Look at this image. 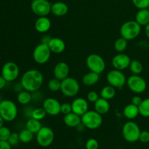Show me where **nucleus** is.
<instances>
[{
  "label": "nucleus",
  "instance_id": "nucleus-1",
  "mask_svg": "<svg viewBox=\"0 0 149 149\" xmlns=\"http://www.w3.org/2000/svg\"><path fill=\"white\" fill-rule=\"evenodd\" d=\"M43 81L44 77L41 71L36 69H30L23 74L20 79V84L23 90L33 93L41 88Z\"/></svg>",
  "mask_w": 149,
  "mask_h": 149
},
{
  "label": "nucleus",
  "instance_id": "nucleus-2",
  "mask_svg": "<svg viewBox=\"0 0 149 149\" xmlns=\"http://www.w3.org/2000/svg\"><path fill=\"white\" fill-rule=\"evenodd\" d=\"M18 113L17 105L10 100H2L0 102V116L4 122H10L16 119Z\"/></svg>",
  "mask_w": 149,
  "mask_h": 149
},
{
  "label": "nucleus",
  "instance_id": "nucleus-3",
  "mask_svg": "<svg viewBox=\"0 0 149 149\" xmlns=\"http://www.w3.org/2000/svg\"><path fill=\"white\" fill-rule=\"evenodd\" d=\"M141 32V26L135 20H128L122 25L120 35L127 41L136 39Z\"/></svg>",
  "mask_w": 149,
  "mask_h": 149
},
{
  "label": "nucleus",
  "instance_id": "nucleus-4",
  "mask_svg": "<svg viewBox=\"0 0 149 149\" xmlns=\"http://www.w3.org/2000/svg\"><path fill=\"white\" fill-rule=\"evenodd\" d=\"M81 123L87 129L97 130L103 124L102 115L97 113L96 111L88 110L81 116Z\"/></svg>",
  "mask_w": 149,
  "mask_h": 149
},
{
  "label": "nucleus",
  "instance_id": "nucleus-5",
  "mask_svg": "<svg viewBox=\"0 0 149 149\" xmlns=\"http://www.w3.org/2000/svg\"><path fill=\"white\" fill-rule=\"evenodd\" d=\"M122 135L124 139L129 143H135L139 141L141 129L136 122L128 121L122 127Z\"/></svg>",
  "mask_w": 149,
  "mask_h": 149
},
{
  "label": "nucleus",
  "instance_id": "nucleus-6",
  "mask_svg": "<svg viewBox=\"0 0 149 149\" xmlns=\"http://www.w3.org/2000/svg\"><path fill=\"white\" fill-rule=\"evenodd\" d=\"M79 90V83L75 78L68 77L61 81V92L66 97H75L78 95Z\"/></svg>",
  "mask_w": 149,
  "mask_h": 149
},
{
  "label": "nucleus",
  "instance_id": "nucleus-7",
  "mask_svg": "<svg viewBox=\"0 0 149 149\" xmlns=\"http://www.w3.org/2000/svg\"><path fill=\"white\" fill-rule=\"evenodd\" d=\"M86 65L90 71L100 74L106 69V63L103 57L98 54L89 55L86 59Z\"/></svg>",
  "mask_w": 149,
  "mask_h": 149
},
{
  "label": "nucleus",
  "instance_id": "nucleus-8",
  "mask_svg": "<svg viewBox=\"0 0 149 149\" xmlns=\"http://www.w3.org/2000/svg\"><path fill=\"white\" fill-rule=\"evenodd\" d=\"M54 139H55V133L49 127H42L36 135V142L41 147L43 148H46L52 145Z\"/></svg>",
  "mask_w": 149,
  "mask_h": 149
},
{
  "label": "nucleus",
  "instance_id": "nucleus-9",
  "mask_svg": "<svg viewBox=\"0 0 149 149\" xmlns=\"http://www.w3.org/2000/svg\"><path fill=\"white\" fill-rule=\"evenodd\" d=\"M52 52L47 45L40 43L34 48L33 52V58L36 63L43 65L50 59Z\"/></svg>",
  "mask_w": 149,
  "mask_h": 149
},
{
  "label": "nucleus",
  "instance_id": "nucleus-10",
  "mask_svg": "<svg viewBox=\"0 0 149 149\" xmlns=\"http://www.w3.org/2000/svg\"><path fill=\"white\" fill-rule=\"evenodd\" d=\"M106 80L109 85L116 89H121L127 84V78L122 71L113 69L106 75Z\"/></svg>",
  "mask_w": 149,
  "mask_h": 149
},
{
  "label": "nucleus",
  "instance_id": "nucleus-11",
  "mask_svg": "<svg viewBox=\"0 0 149 149\" xmlns=\"http://www.w3.org/2000/svg\"><path fill=\"white\" fill-rule=\"evenodd\" d=\"M127 87L132 93L135 94H141L144 93L147 88L146 80L140 75L132 74L127 79Z\"/></svg>",
  "mask_w": 149,
  "mask_h": 149
},
{
  "label": "nucleus",
  "instance_id": "nucleus-12",
  "mask_svg": "<svg viewBox=\"0 0 149 149\" xmlns=\"http://www.w3.org/2000/svg\"><path fill=\"white\" fill-rule=\"evenodd\" d=\"M20 74V69L17 63L9 61L5 63L1 68V76L7 82H12L17 79Z\"/></svg>",
  "mask_w": 149,
  "mask_h": 149
},
{
  "label": "nucleus",
  "instance_id": "nucleus-13",
  "mask_svg": "<svg viewBox=\"0 0 149 149\" xmlns=\"http://www.w3.org/2000/svg\"><path fill=\"white\" fill-rule=\"evenodd\" d=\"M52 4L47 0H33L31 4V11L39 17L47 16L51 13Z\"/></svg>",
  "mask_w": 149,
  "mask_h": 149
},
{
  "label": "nucleus",
  "instance_id": "nucleus-14",
  "mask_svg": "<svg viewBox=\"0 0 149 149\" xmlns=\"http://www.w3.org/2000/svg\"><path fill=\"white\" fill-rule=\"evenodd\" d=\"M61 103L53 97L46 98L42 104V108L45 109L47 114L53 116L61 113Z\"/></svg>",
  "mask_w": 149,
  "mask_h": 149
},
{
  "label": "nucleus",
  "instance_id": "nucleus-15",
  "mask_svg": "<svg viewBox=\"0 0 149 149\" xmlns=\"http://www.w3.org/2000/svg\"><path fill=\"white\" fill-rule=\"evenodd\" d=\"M131 61L132 60L127 54L124 53V52L118 53L112 58V65L114 69L124 71L129 68Z\"/></svg>",
  "mask_w": 149,
  "mask_h": 149
},
{
  "label": "nucleus",
  "instance_id": "nucleus-16",
  "mask_svg": "<svg viewBox=\"0 0 149 149\" xmlns=\"http://www.w3.org/2000/svg\"><path fill=\"white\" fill-rule=\"evenodd\" d=\"M72 112L81 116L89 110V103L87 99L83 97H77L71 103Z\"/></svg>",
  "mask_w": 149,
  "mask_h": 149
},
{
  "label": "nucleus",
  "instance_id": "nucleus-17",
  "mask_svg": "<svg viewBox=\"0 0 149 149\" xmlns=\"http://www.w3.org/2000/svg\"><path fill=\"white\" fill-rule=\"evenodd\" d=\"M70 73V68L68 63L63 61L58 62L54 67L53 74L55 76V78L58 79L63 80L64 79L67 78L68 77V74Z\"/></svg>",
  "mask_w": 149,
  "mask_h": 149
},
{
  "label": "nucleus",
  "instance_id": "nucleus-18",
  "mask_svg": "<svg viewBox=\"0 0 149 149\" xmlns=\"http://www.w3.org/2000/svg\"><path fill=\"white\" fill-rule=\"evenodd\" d=\"M48 47L52 53L61 54L65 49V43L62 39L58 37H52L48 43Z\"/></svg>",
  "mask_w": 149,
  "mask_h": 149
},
{
  "label": "nucleus",
  "instance_id": "nucleus-19",
  "mask_svg": "<svg viewBox=\"0 0 149 149\" xmlns=\"http://www.w3.org/2000/svg\"><path fill=\"white\" fill-rule=\"evenodd\" d=\"M51 26H52L51 20L47 16L39 17L34 23V28L36 31L41 33H47L50 29Z\"/></svg>",
  "mask_w": 149,
  "mask_h": 149
},
{
  "label": "nucleus",
  "instance_id": "nucleus-20",
  "mask_svg": "<svg viewBox=\"0 0 149 149\" xmlns=\"http://www.w3.org/2000/svg\"><path fill=\"white\" fill-rule=\"evenodd\" d=\"M63 122L64 124L68 127L76 128L79 124L81 123V116L74 112H71L68 114L64 115Z\"/></svg>",
  "mask_w": 149,
  "mask_h": 149
},
{
  "label": "nucleus",
  "instance_id": "nucleus-21",
  "mask_svg": "<svg viewBox=\"0 0 149 149\" xmlns=\"http://www.w3.org/2000/svg\"><path fill=\"white\" fill-rule=\"evenodd\" d=\"M68 7L65 3L63 1H57L52 4L51 13L57 17H63L68 13Z\"/></svg>",
  "mask_w": 149,
  "mask_h": 149
},
{
  "label": "nucleus",
  "instance_id": "nucleus-22",
  "mask_svg": "<svg viewBox=\"0 0 149 149\" xmlns=\"http://www.w3.org/2000/svg\"><path fill=\"white\" fill-rule=\"evenodd\" d=\"M123 115L126 119L129 120H133L138 117V115H140L138 106L132 103L127 105L123 109Z\"/></svg>",
  "mask_w": 149,
  "mask_h": 149
},
{
  "label": "nucleus",
  "instance_id": "nucleus-23",
  "mask_svg": "<svg viewBox=\"0 0 149 149\" xmlns=\"http://www.w3.org/2000/svg\"><path fill=\"white\" fill-rule=\"evenodd\" d=\"M95 111L101 115L107 113L110 110V103L109 100L102 97H99L97 101L94 103Z\"/></svg>",
  "mask_w": 149,
  "mask_h": 149
},
{
  "label": "nucleus",
  "instance_id": "nucleus-24",
  "mask_svg": "<svg viewBox=\"0 0 149 149\" xmlns=\"http://www.w3.org/2000/svg\"><path fill=\"white\" fill-rule=\"evenodd\" d=\"M100 79V74L90 71L84 74L82 77V83L86 86L91 87L98 82Z\"/></svg>",
  "mask_w": 149,
  "mask_h": 149
},
{
  "label": "nucleus",
  "instance_id": "nucleus-25",
  "mask_svg": "<svg viewBox=\"0 0 149 149\" xmlns=\"http://www.w3.org/2000/svg\"><path fill=\"white\" fill-rule=\"evenodd\" d=\"M135 21L141 26H146L149 23V11L148 9H141L135 15Z\"/></svg>",
  "mask_w": 149,
  "mask_h": 149
},
{
  "label": "nucleus",
  "instance_id": "nucleus-26",
  "mask_svg": "<svg viewBox=\"0 0 149 149\" xmlns=\"http://www.w3.org/2000/svg\"><path fill=\"white\" fill-rule=\"evenodd\" d=\"M116 95V88L111 85L105 86L100 90V96L102 98H104L107 100H112Z\"/></svg>",
  "mask_w": 149,
  "mask_h": 149
},
{
  "label": "nucleus",
  "instance_id": "nucleus-27",
  "mask_svg": "<svg viewBox=\"0 0 149 149\" xmlns=\"http://www.w3.org/2000/svg\"><path fill=\"white\" fill-rule=\"evenodd\" d=\"M42 124L40 121L35 119L31 117L30 119H28L26 123V128L33 132V134H36L39 131V130L42 128Z\"/></svg>",
  "mask_w": 149,
  "mask_h": 149
},
{
  "label": "nucleus",
  "instance_id": "nucleus-28",
  "mask_svg": "<svg viewBox=\"0 0 149 149\" xmlns=\"http://www.w3.org/2000/svg\"><path fill=\"white\" fill-rule=\"evenodd\" d=\"M32 96L30 92L26 91V90H21L19 92L17 96V100L20 104L21 105H27L31 101Z\"/></svg>",
  "mask_w": 149,
  "mask_h": 149
},
{
  "label": "nucleus",
  "instance_id": "nucleus-29",
  "mask_svg": "<svg viewBox=\"0 0 149 149\" xmlns=\"http://www.w3.org/2000/svg\"><path fill=\"white\" fill-rule=\"evenodd\" d=\"M128 46V41L127 39H125V38L123 37H119L115 41L114 45H113V47H114V49L118 53H122V52H124L127 49Z\"/></svg>",
  "mask_w": 149,
  "mask_h": 149
},
{
  "label": "nucleus",
  "instance_id": "nucleus-30",
  "mask_svg": "<svg viewBox=\"0 0 149 149\" xmlns=\"http://www.w3.org/2000/svg\"><path fill=\"white\" fill-rule=\"evenodd\" d=\"M129 68L131 73L132 74H135V75L141 74L142 73L143 69V64L138 60H132V61H131Z\"/></svg>",
  "mask_w": 149,
  "mask_h": 149
},
{
  "label": "nucleus",
  "instance_id": "nucleus-31",
  "mask_svg": "<svg viewBox=\"0 0 149 149\" xmlns=\"http://www.w3.org/2000/svg\"><path fill=\"white\" fill-rule=\"evenodd\" d=\"M33 135L34 134L29 131L28 129H24L21 130L19 133V138L20 141L23 143H29L31 142L33 139Z\"/></svg>",
  "mask_w": 149,
  "mask_h": 149
},
{
  "label": "nucleus",
  "instance_id": "nucleus-32",
  "mask_svg": "<svg viewBox=\"0 0 149 149\" xmlns=\"http://www.w3.org/2000/svg\"><path fill=\"white\" fill-rule=\"evenodd\" d=\"M138 109H139V113L141 116L145 118L149 117V97L143 100V101L138 106Z\"/></svg>",
  "mask_w": 149,
  "mask_h": 149
},
{
  "label": "nucleus",
  "instance_id": "nucleus-33",
  "mask_svg": "<svg viewBox=\"0 0 149 149\" xmlns=\"http://www.w3.org/2000/svg\"><path fill=\"white\" fill-rule=\"evenodd\" d=\"M47 87L48 89H49L51 92H53V93L58 92L59 91V90L61 91V81L56 78L51 79L48 81Z\"/></svg>",
  "mask_w": 149,
  "mask_h": 149
},
{
  "label": "nucleus",
  "instance_id": "nucleus-34",
  "mask_svg": "<svg viewBox=\"0 0 149 149\" xmlns=\"http://www.w3.org/2000/svg\"><path fill=\"white\" fill-rule=\"evenodd\" d=\"M46 115L47 113L43 108H36L32 111L31 116V118L41 121L46 116Z\"/></svg>",
  "mask_w": 149,
  "mask_h": 149
},
{
  "label": "nucleus",
  "instance_id": "nucleus-35",
  "mask_svg": "<svg viewBox=\"0 0 149 149\" xmlns=\"http://www.w3.org/2000/svg\"><path fill=\"white\" fill-rule=\"evenodd\" d=\"M12 132L7 127L2 126L0 128V141H8Z\"/></svg>",
  "mask_w": 149,
  "mask_h": 149
},
{
  "label": "nucleus",
  "instance_id": "nucleus-36",
  "mask_svg": "<svg viewBox=\"0 0 149 149\" xmlns=\"http://www.w3.org/2000/svg\"><path fill=\"white\" fill-rule=\"evenodd\" d=\"M134 6L139 10L147 9L149 6V0H132Z\"/></svg>",
  "mask_w": 149,
  "mask_h": 149
},
{
  "label": "nucleus",
  "instance_id": "nucleus-37",
  "mask_svg": "<svg viewBox=\"0 0 149 149\" xmlns=\"http://www.w3.org/2000/svg\"><path fill=\"white\" fill-rule=\"evenodd\" d=\"M99 143L98 141L95 138H90L86 142L85 148L86 149H98Z\"/></svg>",
  "mask_w": 149,
  "mask_h": 149
},
{
  "label": "nucleus",
  "instance_id": "nucleus-38",
  "mask_svg": "<svg viewBox=\"0 0 149 149\" xmlns=\"http://www.w3.org/2000/svg\"><path fill=\"white\" fill-rule=\"evenodd\" d=\"M19 142H20V138H19V134L17 132H13L9 138L8 143L13 146H17Z\"/></svg>",
  "mask_w": 149,
  "mask_h": 149
},
{
  "label": "nucleus",
  "instance_id": "nucleus-39",
  "mask_svg": "<svg viewBox=\"0 0 149 149\" xmlns=\"http://www.w3.org/2000/svg\"><path fill=\"white\" fill-rule=\"evenodd\" d=\"M72 112V107H71V103H63L61 104V113H62L63 114L65 115L68 114V113Z\"/></svg>",
  "mask_w": 149,
  "mask_h": 149
},
{
  "label": "nucleus",
  "instance_id": "nucleus-40",
  "mask_svg": "<svg viewBox=\"0 0 149 149\" xmlns=\"http://www.w3.org/2000/svg\"><path fill=\"white\" fill-rule=\"evenodd\" d=\"M99 95L97 92L95 91H90L89 92L88 94L87 95V101L90 102V103H95L99 98Z\"/></svg>",
  "mask_w": 149,
  "mask_h": 149
},
{
  "label": "nucleus",
  "instance_id": "nucleus-41",
  "mask_svg": "<svg viewBox=\"0 0 149 149\" xmlns=\"http://www.w3.org/2000/svg\"><path fill=\"white\" fill-rule=\"evenodd\" d=\"M139 141L143 143H147L149 142V132L147 130L141 131L140 134Z\"/></svg>",
  "mask_w": 149,
  "mask_h": 149
},
{
  "label": "nucleus",
  "instance_id": "nucleus-42",
  "mask_svg": "<svg viewBox=\"0 0 149 149\" xmlns=\"http://www.w3.org/2000/svg\"><path fill=\"white\" fill-rule=\"evenodd\" d=\"M143 101V99L141 98V97H140L139 95H135L132 97V100H131V103L137 106H139V105L141 104V102Z\"/></svg>",
  "mask_w": 149,
  "mask_h": 149
},
{
  "label": "nucleus",
  "instance_id": "nucleus-43",
  "mask_svg": "<svg viewBox=\"0 0 149 149\" xmlns=\"http://www.w3.org/2000/svg\"><path fill=\"white\" fill-rule=\"evenodd\" d=\"M11 146L8 141H0V149H12Z\"/></svg>",
  "mask_w": 149,
  "mask_h": 149
},
{
  "label": "nucleus",
  "instance_id": "nucleus-44",
  "mask_svg": "<svg viewBox=\"0 0 149 149\" xmlns=\"http://www.w3.org/2000/svg\"><path fill=\"white\" fill-rule=\"evenodd\" d=\"M7 81H6L5 79L2 77V76H0V90L4 89L5 87L6 84H7Z\"/></svg>",
  "mask_w": 149,
  "mask_h": 149
},
{
  "label": "nucleus",
  "instance_id": "nucleus-45",
  "mask_svg": "<svg viewBox=\"0 0 149 149\" xmlns=\"http://www.w3.org/2000/svg\"><path fill=\"white\" fill-rule=\"evenodd\" d=\"M51 38L49 36H48V35H45L44 36H42V42H41V43H43V44H46V45H48V43L49 42V41H50Z\"/></svg>",
  "mask_w": 149,
  "mask_h": 149
},
{
  "label": "nucleus",
  "instance_id": "nucleus-46",
  "mask_svg": "<svg viewBox=\"0 0 149 149\" xmlns=\"http://www.w3.org/2000/svg\"><path fill=\"white\" fill-rule=\"evenodd\" d=\"M145 33L146 35L147 38L149 39V23L145 26Z\"/></svg>",
  "mask_w": 149,
  "mask_h": 149
},
{
  "label": "nucleus",
  "instance_id": "nucleus-47",
  "mask_svg": "<svg viewBox=\"0 0 149 149\" xmlns=\"http://www.w3.org/2000/svg\"><path fill=\"white\" fill-rule=\"evenodd\" d=\"M4 120L2 119V117L0 116V128H1L2 126H4Z\"/></svg>",
  "mask_w": 149,
  "mask_h": 149
},
{
  "label": "nucleus",
  "instance_id": "nucleus-48",
  "mask_svg": "<svg viewBox=\"0 0 149 149\" xmlns=\"http://www.w3.org/2000/svg\"><path fill=\"white\" fill-rule=\"evenodd\" d=\"M147 9H148V11H149V6H148V8H147Z\"/></svg>",
  "mask_w": 149,
  "mask_h": 149
},
{
  "label": "nucleus",
  "instance_id": "nucleus-49",
  "mask_svg": "<svg viewBox=\"0 0 149 149\" xmlns=\"http://www.w3.org/2000/svg\"><path fill=\"white\" fill-rule=\"evenodd\" d=\"M117 149H123V148H117Z\"/></svg>",
  "mask_w": 149,
  "mask_h": 149
},
{
  "label": "nucleus",
  "instance_id": "nucleus-50",
  "mask_svg": "<svg viewBox=\"0 0 149 149\" xmlns=\"http://www.w3.org/2000/svg\"><path fill=\"white\" fill-rule=\"evenodd\" d=\"M132 149H139V148H132Z\"/></svg>",
  "mask_w": 149,
  "mask_h": 149
},
{
  "label": "nucleus",
  "instance_id": "nucleus-51",
  "mask_svg": "<svg viewBox=\"0 0 149 149\" xmlns=\"http://www.w3.org/2000/svg\"><path fill=\"white\" fill-rule=\"evenodd\" d=\"M84 149H86V148H84Z\"/></svg>",
  "mask_w": 149,
  "mask_h": 149
}]
</instances>
